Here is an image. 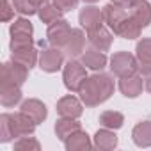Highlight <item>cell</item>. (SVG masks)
Wrapping results in <instances>:
<instances>
[{
    "mask_svg": "<svg viewBox=\"0 0 151 151\" xmlns=\"http://www.w3.org/2000/svg\"><path fill=\"white\" fill-rule=\"evenodd\" d=\"M114 80L107 73H94L84 80V84L78 89L80 100L86 107H96L103 101H107L114 94Z\"/></svg>",
    "mask_w": 151,
    "mask_h": 151,
    "instance_id": "6da1fadb",
    "label": "cell"
},
{
    "mask_svg": "<svg viewBox=\"0 0 151 151\" xmlns=\"http://www.w3.org/2000/svg\"><path fill=\"white\" fill-rule=\"evenodd\" d=\"M36 121L25 112L2 114L0 116V142H11L14 137L32 135L36 132Z\"/></svg>",
    "mask_w": 151,
    "mask_h": 151,
    "instance_id": "7a4b0ae2",
    "label": "cell"
},
{
    "mask_svg": "<svg viewBox=\"0 0 151 151\" xmlns=\"http://www.w3.org/2000/svg\"><path fill=\"white\" fill-rule=\"evenodd\" d=\"M87 68L80 62V60H75L69 59L64 66V73H62V80L68 91L71 93H78L80 86L84 84V80L87 78Z\"/></svg>",
    "mask_w": 151,
    "mask_h": 151,
    "instance_id": "3957f363",
    "label": "cell"
},
{
    "mask_svg": "<svg viewBox=\"0 0 151 151\" xmlns=\"http://www.w3.org/2000/svg\"><path fill=\"white\" fill-rule=\"evenodd\" d=\"M110 71L117 78L130 77V75L139 73V60L128 52H117L110 57Z\"/></svg>",
    "mask_w": 151,
    "mask_h": 151,
    "instance_id": "277c9868",
    "label": "cell"
},
{
    "mask_svg": "<svg viewBox=\"0 0 151 151\" xmlns=\"http://www.w3.org/2000/svg\"><path fill=\"white\" fill-rule=\"evenodd\" d=\"M29 77V68L13 60L2 66V86H23Z\"/></svg>",
    "mask_w": 151,
    "mask_h": 151,
    "instance_id": "5b68a950",
    "label": "cell"
},
{
    "mask_svg": "<svg viewBox=\"0 0 151 151\" xmlns=\"http://www.w3.org/2000/svg\"><path fill=\"white\" fill-rule=\"evenodd\" d=\"M73 29L69 27V23L66 20H57L53 22L52 25H48V30H46V37H48V43L52 46H57V48H64V45L68 43L69 36H71Z\"/></svg>",
    "mask_w": 151,
    "mask_h": 151,
    "instance_id": "8992f818",
    "label": "cell"
},
{
    "mask_svg": "<svg viewBox=\"0 0 151 151\" xmlns=\"http://www.w3.org/2000/svg\"><path fill=\"white\" fill-rule=\"evenodd\" d=\"M64 52L62 48L52 46V48H45L39 55V68L46 73H55L62 68L64 64Z\"/></svg>",
    "mask_w": 151,
    "mask_h": 151,
    "instance_id": "52a82bcc",
    "label": "cell"
},
{
    "mask_svg": "<svg viewBox=\"0 0 151 151\" xmlns=\"http://www.w3.org/2000/svg\"><path fill=\"white\" fill-rule=\"evenodd\" d=\"M78 22H80V27L86 29L87 32L94 30V29H98V27H101L105 23V20H103V9H98L94 6H87V7H84L80 11Z\"/></svg>",
    "mask_w": 151,
    "mask_h": 151,
    "instance_id": "ba28073f",
    "label": "cell"
},
{
    "mask_svg": "<svg viewBox=\"0 0 151 151\" xmlns=\"http://www.w3.org/2000/svg\"><path fill=\"white\" fill-rule=\"evenodd\" d=\"M135 57L139 60V71L144 77L151 75V37H144L135 46Z\"/></svg>",
    "mask_w": 151,
    "mask_h": 151,
    "instance_id": "9c48e42d",
    "label": "cell"
},
{
    "mask_svg": "<svg viewBox=\"0 0 151 151\" xmlns=\"http://www.w3.org/2000/svg\"><path fill=\"white\" fill-rule=\"evenodd\" d=\"M84 112L82 101L77 100L75 96H64L57 101V114L60 117H73V119H78Z\"/></svg>",
    "mask_w": 151,
    "mask_h": 151,
    "instance_id": "30bf717a",
    "label": "cell"
},
{
    "mask_svg": "<svg viewBox=\"0 0 151 151\" xmlns=\"http://www.w3.org/2000/svg\"><path fill=\"white\" fill-rule=\"evenodd\" d=\"M128 11L130 9H124V7H121V6H116V4H107L105 7H103V20H105V23L109 25V29L112 30V32H116L117 29H119V25L124 22V18L128 16Z\"/></svg>",
    "mask_w": 151,
    "mask_h": 151,
    "instance_id": "8fae6325",
    "label": "cell"
},
{
    "mask_svg": "<svg viewBox=\"0 0 151 151\" xmlns=\"http://www.w3.org/2000/svg\"><path fill=\"white\" fill-rule=\"evenodd\" d=\"M84 45H86V34L82 29H73L68 43L64 45L62 52L69 57V59H75V57H78L84 53Z\"/></svg>",
    "mask_w": 151,
    "mask_h": 151,
    "instance_id": "7c38bea8",
    "label": "cell"
},
{
    "mask_svg": "<svg viewBox=\"0 0 151 151\" xmlns=\"http://www.w3.org/2000/svg\"><path fill=\"white\" fill-rule=\"evenodd\" d=\"M87 39H89L93 48L107 52L110 48V45H112V32L105 25H101V27H98L94 30H89L87 32Z\"/></svg>",
    "mask_w": 151,
    "mask_h": 151,
    "instance_id": "4fadbf2b",
    "label": "cell"
},
{
    "mask_svg": "<svg viewBox=\"0 0 151 151\" xmlns=\"http://www.w3.org/2000/svg\"><path fill=\"white\" fill-rule=\"evenodd\" d=\"M80 62L87 68V69H93V71H101L109 59L105 55V52L101 50H96V48H91V50H86L82 55H80Z\"/></svg>",
    "mask_w": 151,
    "mask_h": 151,
    "instance_id": "5bb4252c",
    "label": "cell"
},
{
    "mask_svg": "<svg viewBox=\"0 0 151 151\" xmlns=\"http://www.w3.org/2000/svg\"><path fill=\"white\" fill-rule=\"evenodd\" d=\"M144 80L139 75H130V77H124V78H119V91L123 96L126 98H137L140 93H142V87H144Z\"/></svg>",
    "mask_w": 151,
    "mask_h": 151,
    "instance_id": "9a60e30c",
    "label": "cell"
},
{
    "mask_svg": "<svg viewBox=\"0 0 151 151\" xmlns=\"http://www.w3.org/2000/svg\"><path fill=\"white\" fill-rule=\"evenodd\" d=\"M22 112H25L27 116H30L34 121H36V124H39V123H43L45 119H46V116H48V110H46V105L43 103V101H39V100H36V98H30V100H25L23 103H22Z\"/></svg>",
    "mask_w": 151,
    "mask_h": 151,
    "instance_id": "2e32d148",
    "label": "cell"
},
{
    "mask_svg": "<svg viewBox=\"0 0 151 151\" xmlns=\"http://www.w3.org/2000/svg\"><path fill=\"white\" fill-rule=\"evenodd\" d=\"M130 14L142 29H146L151 23V4L147 0H137L135 6L130 9Z\"/></svg>",
    "mask_w": 151,
    "mask_h": 151,
    "instance_id": "e0dca14e",
    "label": "cell"
},
{
    "mask_svg": "<svg viewBox=\"0 0 151 151\" xmlns=\"http://www.w3.org/2000/svg\"><path fill=\"white\" fill-rule=\"evenodd\" d=\"M64 146H66L68 151H84V149H91L93 142H91V139L86 132L78 130L64 140Z\"/></svg>",
    "mask_w": 151,
    "mask_h": 151,
    "instance_id": "ac0fdd59",
    "label": "cell"
},
{
    "mask_svg": "<svg viewBox=\"0 0 151 151\" xmlns=\"http://www.w3.org/2000/svg\"><path fill=\"white\" fill-rule=\"evenodd\" d=\"M132 139L135 142V146L139 147H149L151 146V121H142L137 123L133 132H132Z\"/></svg>",
    "mask_w": 151,
    "mask_h": 151,
    "instance_id": "d6986e66",
    "label": "cell"
},
{
    "mask_svg": "<svg viewBox=\"0 0 151 151\" xmlns=\"http://www.w3.org/2000/svg\"><path fill=\"white\" fill-rule=\"evenodd\" d=\"M82 130L80 123L77 119H73V117H60L57 123H55V135L64 142L69 135H73L75 132H78Z\"/></svg>",
    "mask_w": 151,
    "mask_h": 151,
    "instance_id": "ffe728a7",
    "label": "cell"
},
{
    "mask_svg": "<svg viewBox=\"0 0 151 151\" xmlns=\"http://www.w3.org/2000/svg\"><path fill=\"white\" fill-rule=\"evenodd\" d=\"M94 146L101 151H110L117 147V135L114 133V130H109V128L98 130L94 133Z\"/></svg>",
    "mask_w": 151,
    "mask_h": 151,
    "instance_id": "44dd1931",
    "label": "cell"
},
{
    "mask_svg": "<svg viewBox=\"0 0 151 151\" xmlns=\"http://www.w3.org/2000/svg\"><path fill=\"white\" fill-rule=\"evenodd\" d=\"M11 59L16 60V62H20V64H23V66H27L30 69L37 62V52H36L34 45L32 46H27V48H18V50H13L11 52Z\"/></svg>",
    "mask_w": 151,
    "mask_h": 151,
    "instance_id": "7402d4cb",
    "label": "cell"
},
{
    "mask_svg": "<svg viewBox=\"0 0 151 151\" xmlns=\"http://www.w3.org/2000/svg\"><path fill=\"white\" fill-rule=\"evenodd\" d=\"M0 101L4 107H14L22 101V89L20 86H2L0 87Z\"/></svg>",
    "mask_w": 151,
    "mask_h": 151,
    "instance_id": "603a6c76",
    "label": "cell"
},
{
    "mask_svg": "<svg viewBox=\"0 0 151 151\" xmlns=\"http://www.w3.org/2000/svg\"><path fill=\"white\" fill-rule=\"evenodd\" d=\"M124 123V116L117 110H105L100 116V124L109 130H119Z\"/></svg>",
    "mask_w": 151,
    "mask_h": 151,
    "instance_id": "cb8c5ba5",
    "label": "cell"
},
{
    "mask_svg": "<svg viewBox=\"0 0 151 151\" xmlns=\"http://www.w3.org/2000/svg\"><path fill=\"white\" fill-rule=\"evenodd\" d=\"M62 14H64V13H62L55 4H45V6H41V7L37 9V16H39V20H41L43 23H48V25H52L53 22L60 20Z\"/></svg>",
    "mask_w": 151,
    "mask_h": 151,
    "instance_id": "d4e9b609",
    "label": "cell"
},
{
    "mask_svg": "<svg viewBox=\"0 0 151 151\" xmlns=\"http://www.w3.org/2000/svg\"><path fill=\"white\" fill-rule=\"evenodd\" d=\"M9 34L11 36H32L34 34V27L30 23V20L27 18H18L11 23L9 27Z\"/></svg>",
    "mask_w": 151,
    "mask_h": 151,
    "instance_id": "484cf974",
    "label": "cell"
},
{
    "mask_svg": "<svg viewBox=\"0 0 151 151\" xmlns=\"http://www.w3.org/2000/svg\"><path fill=\"white\" fill-rule=\"evenodd\" d=\"M14 149L16 151H39L41 144L34 137L25 135V137H18V140L14 142Z\"/></svg>",
    "mask_w": 151,
    "mask_h": 151,
    "instance_id": "4316f807",
    "label": "cell"
},
{
    "mask_svg": "<svg viewBox=\"0 0 151 151\" xmlns=\"http://www.w3.org/2000/svg\"><path fill=\"white\" fill-rule=\"evenodd\" d=\"M13 6H14L16 13H20L23 16H30V14L37 13V6L32 0H13Z\"/></svg>",
    "mask_w": 151,
    "mask_h": 151,
    "instance_id": "83f0119b",
    "label": "cell"
},
{
    "mask_svg": "<svg viewBox=\"0 0 151 151\" xmlns=\"http://www.w3.org/2000/svg\"><path fill=\"white\" fill-rule=\"evenodd\" d=\"M32 45H34L32 36H11L9 48H11V52H13V50H18V48H27V46H32Z\"/></svg>",
    "mask_w": 151,
    "mask_h": 151,
    "instance_id": "f1b7e54d",
    "label": "cell"
},
{
    "mask_svg": "<svg viewBox=\"0 0 151 151\" xmlns=\"http://www.w3.org/2000/svg\"><path fill=\"white\" fill-rule=\"evenodd\" d=\"M53 4H55L62 13H68V11H73L75 7L78 6V0H53Z\"/></svg>",
    "mask_w": 151,
    "mask_h": 151,
    "instance_id": "f546056e",
    "label": "cell"
},
{
    "mask_svg": "<svg viewBox=\"0 0 151 151\" xmlns=\"http://www.w3.org/2000/svg\"><path fill=\"white\" fill-rule=\"evenodd\" d=\"M2 22H9V20H13V16H14V6L9 2V0H2Z\"/></svg>",
    "mask_w": 151,
    "mask_h": 151,
    "instance_id": "4dcf8cb0",
    "label": "cell"
},
{
    "mask_svg": "<svg viewBox=\"0 0 151 151\" xmlns=\"http://www.w3.org/2000/svg\"><path fill=\"white\" fill-rule=\"evenodd\" d=\"M110 2L116 4V6H121V7H124V9H132V7L135 6L137 0H110Z\"/></svg>",
    "mask_w": 151,
    "mask_h": 151,
    "instance_id": "1f68e13d",
    "label": "cell"
},
{
    "mask_svg": "<svg viewBox=\"0 0 151 151\" xmlns=\"http://www.w3.org/2000/svg\"><path fill=\"white\" fill-rule=\"evenodd\" d=\"M32 2H34V4L37 6V9H39L41 6H45V4H48V2H50V0H32Z\"/></svg>",
    "mask_w": 151,
    "mask_h": 151,
    "instance_id": "d6a6232c",
    "label": "cell"
},
{
    "mask_svg": "<svg viewBox=\"0 0 151 151\" xmlns=\"http://www.w3.org/2000/svg\"><path fill=\"white\" fill-rule=\"evenodd\" d=\"M146 89H147V93L151 94V75H149V77H146Z\"/></svg>",
    "mask_w": 151,
    "mask_h": 151,
    "instance_id": "836d02e7",
    "label": "cell"
},
{
    "mask_svg": "<svg viewBox=\"0 0 151 151\" xmlns=\"http://www.w3.org/2000/svg\"><path fill=\"white\" fill-rule=\"evenodd\" d=\"M86 4H94V2H98V0H84Z\"/></svg>",
    "mask_w": 151,
    "mask_h": 151,
    "instance_id": "e575fe53",
    "label": "cell"
}]
</instances>
